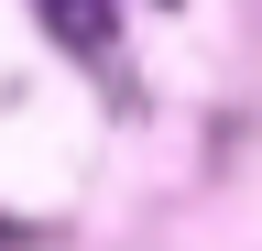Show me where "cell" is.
<instances>
[{
	"label": "cell",
	"instance_id": "obj_1",
	"mask_svg": "<svg viewBox=\"0 0 262 251\" xmlns=\"http://www.w3.org/2000/svg\"><path fill=\"white\" fill-rule=\"evenodd\" d=\"M33 11L66 55H110V33H120V0H33Z\"/></svg>",
	"mask_w": 262,
	"mask_h": 251
},
{
	"label": "cell",
	"instance_id": "obj_2",
	"mask_svg": "<svg viewBox=\"0 0 262 251\" xmlns=\"http://www.w3.org/2000/svg\"><path fill=\"white\" fill-rule=\"evenodd\" d=\"M0 251H33V218H0Z\"/></svg>",
	"mask_w": 262,
	"mask_h": 251
}]
</instances>
